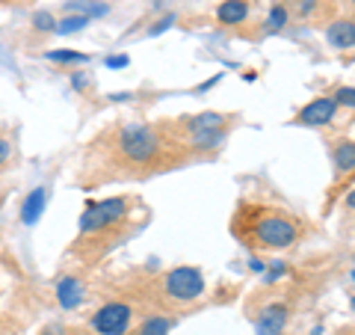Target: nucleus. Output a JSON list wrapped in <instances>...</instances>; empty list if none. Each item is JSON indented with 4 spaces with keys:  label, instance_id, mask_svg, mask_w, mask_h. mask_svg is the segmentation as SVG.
<instances>
[{
    "label": "nucleus",
    "instance_id": "nucleus-1",
    "mask_svg": "<svg viewBox=\"0 0 355 335\" xmlns=\"http://www.w3.org/2000/svg\"><path fill=\"white\" fill-rule=\"evenodd\" d=\"M187 163L190 161L160 131L157 122L151 125V122L121 119L86 142L77 184L95 190L119 181H146L151 175L172 172Z\"/></svg>",
    "mask_w": 355,
    "mask_h": 335
},
{
    "label": "nucleus",
    "instance_id": "nucleus-2",
    "mask_svg": "<svg viewBox=\"0 0 355 335\" xmlns=\"http://www.w3.org/2000/svg\"><path fill=\"white\" fill-rule=\"evenodd\" d=\"M146 220L148 211L137 196L89 199L80 214V229H77L69 247V255H74L86 267H95L113 250H119L133 231H139Z\"/></svg>",
    "mask_w": 355,
    "mask_h": 335
},
{
    "label": "nucleus",
    "instance_id": "nucleus-3",
    "mask_svg": "<svg viewBox=\"0 0 355 335\" xmlns=\"http://www.w3.org/2000/svg\"><path fill=\"white\" fill-rule=\"evenodd\" d=\"M305 220L287 205L270 202V199L243 196L234 214H231V234L254 255H275L287 252L302 243Z\"/></svg>",
    "mask_w": 355,
    "mask_h": 335
},
{
    "label": "nucleus",
    "instance_id": "nucleus-4",
    "mask_svg": "<svg viewBox=\"0 0 355 335\" xmlns=\"http://www.w3.org/2000/svg\"><path fill=\"white\" fill-rule=\"evenodd\" d=\"M133 288H137L133 294L142 303L157 306L160 309L157 315H163V311H184L196 306L207 294V279H205V270H198L193 264H178V267H169V270L139 279Z\"/></svg>",
    "mask_w": 355,
    "mask_h": 335
},
{
    "label": "nucleus",
    "instance_id": "nucleus-5",
    "mask_svg": "<svg viewBox=\"0 0 355 335\" xmlns=\"http://www.w3.org/2000/svg\"><path fill=\"white\" fill-rule=\"evenodd\" d=\"M329 158H331V184H329V199H326L323 214L335 208L340 190L355 181V140L343 137V133L329 137Z\"/></svg>",
    "mask_w": 355,
    "mask_h": 335
},
{
    "label": "nucleus",
    "instance_id": "nucleus-6",
    "mask_svg": "<svg viewBox=\"0 0 355 335\" xmlns=\"http://www.w3.org/2000/svg\"><path fill=\"white\" fill-rule=\"evenodd\" d=\"M133 318H137V306L130 300H121V297L107 300L89 318V332L92 335H128Z\"/></svg>",
    "mask_w": 355,
    "mask_h": 335
},
{
    "label": "nucleus",
    "instance_id": "nucleus-7",
    "mask_svg": "<svg viewBox=\"0 0 355 335\" xmlns=\"http://www.w3.org/2000/svg\"><path fill=\"white\" fill-rule=\"evenodd\" d=\"M338 104L331 101V95H317V98H311V101L302 107V110H296V116L291 119V125H299V128H329L331 122L338 119Z\"/></svg>",
    "mask_w": 355,
    "mask_h": 335
},
{
    "label": "nucleus",
    "instance_id": "nucleus-8",
    "mask_svg": "<svg viewBox=\"0 0 355 335\" xmlns=\"http://www.w3.org/2000/svg\"><path fill=\"white\" fill-rule=\"evenodd\" d=\"M287 320H291V309L287 303H266L258 311V335H284Z\"/></svg>",
    "mask_w": 355,
    "mask_h": 335
},
{
    "label": "nucleus",
    "instance_id": "nucleus-9",
    "mask_svg": "<svg viewBox=\"0 0 355 335\" xmlns=\"http://www.w3.org/2000/svg\"><path fill=\"white\" fill-rule=\"evenodd\" d=\"M326 42L331 44L335 51H349L355 48V18L347 15H338L326 24Z\"/></svg>",
    "mask_w": 355,
    "mask_h": 335
},
{
    "label": "nucleus",
    "instance_id": "nucleus-10",
    "mask_svg": "<svg viewBox=\"0 0 355 335\" xmlns=\"http://www.w3.org/2000/svg\"><path fill=\"white\" fill-rule=\"evenodd\" d=\"M57 300H60V306L62 309H77V306H83V300H86V282L80 276H74V273H65L60 276V282H57Z\"/></svg>",
    "mask_w": 355,
    "mask_h": 335
},
{
    "label": "nucleus",
    "instance_id": "nucleus-11",
    "mask_svg": "<svg viewBox=\"0 0 355 335\" xmlns=\"http://www.w3.org/2000/svg\"><path fill=\"white\" fill-rule=\"evenodd\" d=\"M252 6L249 0H222L216 6V24L219 27H240L249 18Z\"/></svg>",
    "mask_w": 355,
    "mask_h": 335
},
{
    "label": "nucleus",
    "instance_id": "nucleus-12",
    "mask_svg": "<svg viewBox=\"0 0 355 335\" xmlns=\"http://www.w3.org/2000/svg\"><path fill=\"white\" fill-rule=\"evenodd\" d=\"M21 161V152H18V140H15V131L0 125V175H6L9 170H15Z\"/></svg>",
    "mask_w": 355,
    "mask_h": 335
},
{
    "label": "nucleus",
    "instance_id": "nucleus-13",
    "mask_svg": "<svg viewBox=\"0 0 355 335\" xmlns=\"http://www.w3.org/2000/svg\"><path fill=\"white\" fill-rule=\"evenodd\" d=\"M44 202H48V187L30 190L27 199H24V205H21V222H24V226H33V222L42 217Z\"/></svg>",
    "mask_w": 355,
    "mask_h": 335
},
{
    "label": "nucleus",
    "instance_id": "nucleus-14",
    "mask_svg": "<svg viewBox=\"0 0 355 335\" xmlns=\"http://www.w3.org/2000/svg\"><path fill=\"white\" fill-rule=\"evenodd\" d=\"M172 327H175V318H169V315H148L137 327L133 335H169Z\"/></svg>",
    "mask_w": 355,
    "mask_h": 335
},
{
    "label": "nucleus",
    "instance_id": "nucleus-15",
    "mask_svg": "<svg viewBox=\"0 0 355 335\" xmlns=\"http://www.w3.org/2000/svg\"><path fill=\"white\" fill-rule=\"evenodd\" d=\"M291 9H287V3H275L272 9H270V15H266V21H263V33L270 36V33H282L284 27H291Z\"/></svg>",
    "mask_w": 355,
    "mask_h": 335
},
{
    "label": "nucleus",
    "instance_id": "nucleus-16",
    "mask_svg": "<svg viewBox=\"0 0 355 335\" xmlns=\"http://www.w3.org/2000/svg\"><path fill=\"white\" fill-rule=\"evenodd\" d=\"M340 234L355 238V187L343 196V202H340Z\"/></svg>",
    "mask_w": 355,
    "mask_h": 335
},
{
    "label": "nucleus",
    "instance_id": "nucleus-17",
    "mask_svg": "<svg viewBox=\"0 0 355 335\" xmlns=\"http://www.w3.org/2000/svg\"><path fill=\"white\" fill-rule=\"evenodd\" d=\"M284 3L291 9L293 21H311L320 13V3H323V0H284Z\"/></svg>",
    "mask_w": 355,
    "mask_h": 335
},
{
    "label": "nucleus",
    "instance_id": "nucleus-18",
    "mask_svg": "<svg viewBox=\"0 0 355 335\" xmlns=\"http://www.w3.org/2000/svg\"><path fill=\"white\" fill-rule=\"evenodd\" d=\"M331 101L338 104V110H349V113H355V86H347V83H338L329 89Z\"/></svg>",
    "mask_w": 355,
    "mask_h": 335
},
{
    "label": "nucleus",
    "instance_id": "nucleus-19",
    "mask_svg": "<svg viewBox=\"0 0 355 335\" xmlns=\"http://www.w3.org/2000/svg\"><path fill=\"white\" fill-rule=\"evenodd\" d=\"M89 24V18L80 15V13H74V15H65L57 21V33H77V30H83Z\"/></svg>",
    "mask_w": 355,
    "mask_h": 335
},
{
    "label": "nucleus",
    "instance_id": "nucleus-20",
    "mask_svg": "<svg viewBox=\"0 0 355 335\" xmlns=\"http://www.w3.org/2000/svg\"><path fill=\"white\" fill-rule=\"evenodd\" d=\"M33 27H36L42 36H51V33H57V18L51 13H36L33 15Z\"/></svg>",
    "mask_w": 355,
    "mask_h": 335
},
{
    "label": "nucleus",
    "instance_id": "nucleus-21",
    "mask_svg": "<svg viewBox=\"0 0 355 335\" xmlns=\"http://www.w3.org/2000/svg\"><path fill=\"white\" fill-rule=\"evenodd\" d=\"M48 60H53V63H86L89 57L86 54H77V51H51Z\"/></svg>",
    "mask_w": 355,
    "mask_h": 335
},
{
    "label": "nucleus",
    "instance_id": "nucleus-22",
    "mask_svg": "<svg viewBox=\"0 0 355 335\" xmlns=\"http://www.w3.org/2000/svg\"><path fill=\"white\" fill-rule=\"evenodd\" d=\"M128 60L125 57H116V60H107V65H125Z\"/></svg>",
    "mask_w": 355,
    "mask_h": 335
},
{
    "label": "nucleus",
    "instance_id": "nucleus-23",
    "mask_svg": "<svg viewBox=\"0 0 355 335\" xmlns=\"http://www.w3.org/2000/svg\"><path fill=\"white\" fill-rule=\"evenodd\" d=\"M349 309H352V311H355V294H352V300H349Z\"/></svg>",
    "mask_w": 355,
    "mask_h": 335
},
{
    "label": "nucleus",
    "instance_id": "nucleus-24",
    "mask_svg": "<svg viewBox=\"0 0 355 335\" xmlns=\"http://www.w3.org/2000/svg\"><path fill=\"white\" fill-rule=\"evenodd\" d=\"M3 199H6V193H3V190H0V205H3Z\"/></svg>",
    "mask_w": 355,
    "mask_h": 335
},
{
    "label": "nucleus",
    "instance_id": "nucleus-25",
    "mask_svg": "<svg viewBox=\"0 0 355 335\" xmlns=\"http://www.w3.org/2000/svg\"><path fill=\"white\" fill-rule=\"evenodd\" d=\"M347 3H349V6H352V9H355V0H347Z\"/></svg>",
    "mask_w": 355,
    "mask_h": 335
},
{
    "label": "nucleus",
    "instance_id": "nucleus-26",
    "mask_svg": "<svg viewBox=\"0 0 355 335\" xmlns=\"http://www.w3.org/2000/svg\"><path fill=\"white\" fill-rule=\"evenodd\" d=\"M352 282H355V270H352Z\"/></svg>",
    "mask_w": 355,
    "mask_h": 335
}]
</instances>
